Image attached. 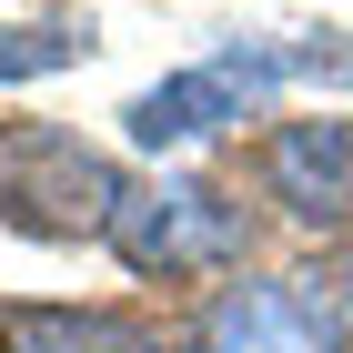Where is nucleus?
Listing matches in <instances>:
<instances>
[{
  "label": "nucleus",
  "instance_id": "obj_2",
  "mask_svg": "<svg viewBox=\"0 0 353 353\" xmlns=\"http://www.w3.org/2000/svg\"><path fill=\"white\" fill-rule=\"evenodd\" d=\"M101 243L121 252L141 283H182V272L243 263V212H232L212 182H132Z\"/></svg>",
  "mask_w": 353,
  "mask_h": 353
},
{
  "label": "nucleus",
  "instance_id": "obj_8",
  "mask_svg": "<svg viewBox=\"0 0 353 353\" xmlns=\"http://www.w3.org/2000/svg\"><path fill=\"white\" fill-rule=\"evenodd\" d=\"M81 51H91V30H81V21H21V30H0V81H41V71H71Z\"/></svg>",
  "mask_w": 353,
  "mask_h": 353
},
{
  "label": "nucleus",
  "instance_id": "obj_4",
  "mask_svg": "<svg viewBox=\"0 0 353 353\" xmlns=\"http://www.w3.org/2000/svg\"><path fill=\"white\" fill-rule=\"evenodd\" d=\"M243 111H252V81L232 71V61H202V71H172L162 91H141V101L121 111V132H132L141 152H182V141L243 121Z\"/></svg>",
  "mask_w": 353,
  "mask_h": 353
},
{
  "label": "nucleus",
  "instance_id": "obj_7",
  "mask_svg": "<svg viewBox=\"0 0 353 353\" xmlns=\"http://www.w3.org/2000/svg\"><path fill=\"white\" fill-rule=\"evenodd\" d=\"M212 353H303V333H293V313H283V293L232 283V293L212 303Z\"/></svg>",
  "mask_w": 353,
  "mask_h": 353
},
{
  "label": "nucleus",
  "instance_id": "obj_6",
  "mask_svg": "<svg viewBox=\"0 0 353 353\" xmlns=\"http://www.w3.org/2000/svg\"><path fill=\"white\" fill-rule=\"evenodd\" d=\"M283 313H293L303 343L323 353H353V252H323V263H303L283 283Z\"/></svg>",
  "mask_w": 353,
  "mask_h": 353
},
{
  "label": "nucleus",
  "instance_id": "obj_3",
  "mask_svg": "<svg viewBox=\"0 0 353 353\" xmlns=\"http://www.w3.org/2000/svg\"><path fill=\"white\" fill-rule=\"evenodd\" d=\"M263 192L303 232H353V121L343 111H313V121H283L263 141Z\"/></svg>",
  "mask_w": 353,
  "mask_h": 353
},
{
  "label": "nucleus",
  "instance_id": "obj_1",
  "mask_svg": "<svg viewBox=\"0 0 353 353\" xmlns=\"http://www.w3.org/2000/svg\"><path fill=\"white\" fill-rule=\"evenodd\" d=\"M121 162L101 141L61 132V121H0V222L10 232H41V243H81L111 232L121 212Z\"/></svg>",
  "mask_w": 353,
  "mask_h": 353
},
{
  "label": "nucleus",
  "instance_id": "obj_5",
  "mask_svg": "<svg viewBox=\"0 0 353 353\" xmlns=\"http://www.w3.org/2000/svg\"><path fill=\"white\" fill-rule=\"evenodd\" d=\"M141 333L121 313H81V303H0V353H132Z\"/></svg>",
  "mask_w": 353,
  "mask_h": 353
},
{
  "label": "nucleus",
  "instance_id": "obj_9",
  "mask_svg": "<svg viewBox=\"0 0 353 353\" xmlns=\"http://www.w3.org/2000/svg\"><path fill=\"white\" fill-rule=\"evenodd\" d=\"M132 353H152V343H132Z\"/></svg>",
  "mask_w": 353,
  "mask_h": 353
}]
</instances>
